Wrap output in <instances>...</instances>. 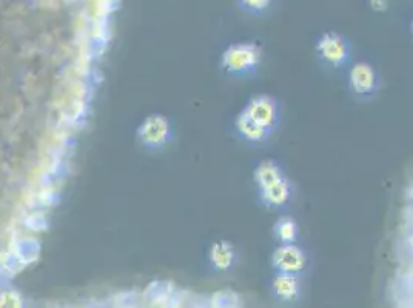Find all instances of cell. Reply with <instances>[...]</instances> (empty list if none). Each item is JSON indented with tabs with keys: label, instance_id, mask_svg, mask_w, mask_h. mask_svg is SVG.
Masks as SVG:
<instances>
[{
	"label": "cell",
	"instance_id": "obj_21",
	"mask_svg": "<svg viewBox=\"0 0 413 308\" xmlns=\"http://www.w3.org/2000/svg\"><path fill=\"white\" fill-rule=\"evenodd\" d=\"M412 31H413V23H412Z\"/></svg>",
	"mask_w": 413,
	"mask_h": 308
},
{
	"label": "cell",
	"instance_id": "obj_9",
	"mask_svg": "<svg viewBox=\"0 0 413 308\" xmlns=\"http://www.w3.org/2000/svg\"><path fill=\"white\" fill-rule=\"evenodd\" d=\"M173 291V284H170V282L155 281L144 291V299L148 305H162Z\"/></svg>",
	"mask_w": 413,
	"mask_h": 308
},
{
	"label": "cell",
	"instance_id": "obj_20",
	"mask_svg": "<svg viewBox=\"0 0 413 308\" xmlns=\"http://www.w3.org/2000/svg\"><path fill=\"white\" fill-rule=\"evenodd\" d=\"M396 308H413V301H407V302H402L396 305Z\"/></svg>",
	"mask_w": 413,
	"mask_h": 308
},
{
	"label": "cell",
	"instance_id": "obj_16",
	"mask_svg": "<svg viewBox=\"0 0 413 308\" xmlns=\"http://www.w3.org/2000/svg\"><path fill=\"white\" fill-rule=\"evenodd\" d=\"M185 297H187V293L181 290H174L170 295V297L161 305V308H182L185 304Z\"/></svg>",
	"mask_w": 413,
	"mask_h": 308
},
{
	"label": "cell",
	"instance_id": "obj_1",
	"mask_svg": "<svg viewBox=\"0 0 413 308\" xmlns=\"http://www.w3.org/2000/svg\"><path fill=\"white\" fill-rule=\"evenodd\" d=\"M261 61V48L253 44H241L227 51L224 62L232 73H246L255 68Z\"/></svg>",
	"mask_w": 413,
	"mask_h": 308
},
{
	"label": "cell",
	"instance_id": "obj_18",
	"mask_svg": "<svg viewBox=\"0 0 413 308\" xmlns=\"http://www.w3.org/2000/svg\"><path fill=\"white\" fill-rule=\"evenodd\" d=\"M83 308H108V307L105 304H102V302H90Z\"/></svg>",
	"mask_w": 413,
	"mask_h": 308
},
{
	"label": "cell",
	"instance_id": "obj_4",
	"mask_svg": "<svg viewBox=\"0 0 413 308\" xmlns=\"http://www.w3.org/2000/svg\"><path fill=\"white\" fill-rule=\"evenodd\" d=\"M272 262L275 269L280 270L284 274H294L302 270L306 264L304 253L293 244H284L280 248L275 250Z\"/></svg>",
	"mask_w": 413,
	"mask_h": 308
},
{
	"label": "cell",
	"instance_id": "obj_6",
	"mask_svg": "<svg viewBox=\"0 0 413 308\" xmlns=\"http://www.w3.org/2000/svg\"><path fill=\"white\" fill-rule=\"evenodd\" d=\"M392 297L395 304L413 301V267L402 269L392 282Z\"/></svg>",
	"mask_w": 413,
	"mask_h": 308
},
{
	"label": "cell",
	"instance_id": "obj_15",
	"mask_svg": "<svg viewBox=\"0 0 413 308\" xmlns=\"http://www.w3.org/2000/svg\"><path fill=\"white\" fill-rule=\"evenodd\" d=\"M396 254L402 265L406 267H413V239L401 236L396 245Z\"/></svg>",
	"mask_w": 413,
	"mask_h": 308
},
{
	"label": "cell",
	"instance_id": "obj_2",
	"mask_svg": "<svg viewBox=\"0 0 413 308\" xmlns=\"http://www.w3.org/2000/svg\"><path fill=\"white\" fill-rule=\"evenodd\" d=\"M318 53L321 59L333 66L344 65L350 57L349 44L341 36L335 35V32H325L318 40Z\"/></svg>",
	"mask_w": 413,
	"mask_h": 308
},
{
	"label": "cell",
	"instance_id": "obj_10",
	"mask_svg": "<svg viewBox=\"0 0 413 308\" xmlns=\"http://www.w3.org/2000/svg\"><path fill=\"white\" fill-rule=\"evenodd\" d=\"M238 130L241 131V135L249 139L253 140V142H261V140H264L268 136V130L263 128L261 125H258L256 122H253L246 113H242L238 119Z\"/></svg>",
	"mask_w": 413,
	"mask_h": 308
},
{
	"label": "cell",
	"instance_id": "obj_14",
	"mask_svg": "<svg viewBox=\"0 0 413 308\" xmlns=\"http://www.w3.org/2000/svg\"><path fill=\"white\" fill-rule=\"evenodd\" d=\"M210 301H212L213 308H238L239 307V297L230 290L217 291Z\"/></svg>",
	"mask_w": 413,
	"mask_h": 308
},
{
	"label": "cell",
	"instance_id": "obj_3",
	"mask_svg": "<svg viewBox=\"0 0 413 308\" xmlns=\"http://www.w3.org/2000/svg\"><path fill=\"white\" fill-rule=\"evenodd\" d=\"M246 113L249 118L256 122L265 130H272L277 122V104L273 97L270 96H258L251 99V102L246 108Z\"/></svg>",
	"mask_w": 413,
	"mask_h": 308
},
{
	"label": "cell",
	"instance_id": "obj_13",
	"mask_svg": "<svg viewBox=\"0 0 413 308\" xmlns=\"http://www.w3.org/2000/svg\"><path fill=\"white\" fill-rule=\"evenodd\" d=\"M275 288L284 297H292L298 291V281L293 274L281 273L275 281Z\"/></svg>",
	"mask_w": 413,
	"mask_h": 308
},
{
	"label": "cell",
	"instance_id": "obj_19",
	"mask_svg": "<svg viewBox=\"0 0 413 308\" xmlns=\"http://www.w3.org/2000/svg\"><path fill=\"white\" fill-rule=\"evenodd\" d=\"M407 202H409L410 205H413V182H412L410 187H409V190H407Z\"/></svg>",
	"mask_w": 413,
	"mask_h": 308
},
{
	"label": "cell",
	"instance_id": "obj_7",
	"mask_svg": "<svg viewBox=\"0 0 413 308\" xmlns=\"http://www.w3.org/2000/svg\"><path fill=\"white\" fill-rule=\"evenodd\" d=\"M290 193H292V188H290L289 180L285 178L282 180L277 182V184L272 185V187L259 190L261 199H263L264 204L268 205V207H281V205H284L285 202L289 201Z\"/></svg>",
	"mask_w": 413,
	"mask_h": 308
},
{
	"label": "cell",
	"instance_id": "obj_8",
	"mask_svg": "<svg viewBox=\"0 0 413 308\" xmlns=\"http://www.w3.org/2000/svg\"><path fill=\"white\" fill-rule=\"evenodd\" d=\"M282 179H284V176H282L281 168L272 161L261 162L255 171V180H256L259 190L272 187Z\"/></svg>",
	"mask_w": 413,
	"mask_h": 308
},
{
	"label": "cell",
	"instance_id": "obj_11",
	"mask_svg": "<svg viewBox=\"0 0 413 308\" xmlns=\"http://www.w3.org/2000/svg\"><path fill=\"white\" fill-rule=\"evenodd\" d=\"M113 308H148V304L138 291H124L114 296Z\"/></svg>",
	"mask_w": 413,
	"mask_h": 308
},
{
	"label": "cell",
	"instance_id": "obj_12",
	"mask_svg": "<svg viewBox=\"0 0 413 308\" xmlns=\"http://www.w3.org/2000/svg\"><path fill=\"white\" fill-rule=\"evenodd\" d=\"M275 235L282 244H293L298 235V226L292 218H281L275 223Z\"/></svg>",
	"mask_w": 413,
	"mask_h": 308
},
{
	"label": "cell",
	"instance_id": "obj_17",
	"mask_svg": "<svg viewBox=\"0 0 413 308\" xmlns=\"http://www.w3.org/2000/svg\"><path fill=\"white\" fill-rule=\"evenodd\" d=\"M244 8H247V10L250 11H264L267 10V8L270 6V2H267V0H258V2H244L242 4Z\"/></svg>",
	"mask_w": 413,
	"mask_h": 308
},
{
	"label": "cell",
	"instance_id": "obj_5",
	"mask_svg": "<svg viewBox=\"0 0 413 308\" xmlns=\"http://www.w3.org/2000/svg\"><path fill=\"white\" fill-rule=\"evenodd\" d=\"M350 87L357 94H370L376 88V74L369 63H357L350 70Z\"/></svg>",
	"mask_w": 413,
	"mask_h": 308
}]
</instances>
